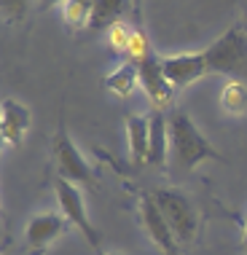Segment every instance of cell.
Wrapping results in <instances>:
<instances>
[{"label": "cell", "instance_id": "8", "mask_svg": "<svg viewBox=\"0 0 247 255\" xmlns=\"http://www.w3.org/2000/svg\"><path fill=\"white\" fill-rule=\"evenodd\" d=\"M67 223H70V220L62 215V212H43V215H35L30 223H27V229H24V237H27L30 250L35 255L49 250L62 234L67 231Z\"/></svg>", "mask_w": 247, "mask_h": 255}, {"label": "cell", "instance_id": "10", "mask_svg": "<svg viewBox=\"0 0 247 255\" xmlns=\"http://www.w3.org/2000/svg\"><path fill=\"white\" fill-rule=\"evenodd\" d=\"M164 73H167L169 84L175 89L177 86H188L194 81L204 78L210 73L207 67V57L204 51H191V54H177V57H167L164 59Z\"/></svg>", "mask_w": 247, "mask_h": 255}, {"label": "cell", "instance_id": "24", "mask_svg": "<svg viewBox=\"0 0 247 255\" xmlns=\"http://www.w3.org/2000/svg\"><path fill=\"white\" fill-rule=\"evenodd\" d=\"M245 30H247V19H245Z\"/></svg>", "mask_w": 247, "mask_h": 255}, {"label": "cell", "instance_id": "21", "mask_svg": "<svg viewBox=\"0 0 247 255\" xmlns=\"http://www.w3.org/2000/svg\"><path fill=\"white\" fill-rule=\"evenodd\" d=\"M132 5H134V11L140 13V8H142V0H132Z\"/></svg>", "mask_w": 247, "mask_h": 255}, {"label": "cell", "instance_id": "6", "mask_svg": "<svg viewBox=\"0 0 247 255\" xmlns=\"http://www.w3.org/2000/svg\"><path fill=\"white\" fill-rule=\"evenodd\" d=\"M140 220H142L145 234L150 237V242L159 247L164 255H180V242H177L175 231L169 229L167 218H164V212L159 210V204L153 202L150 194L140 199Z\"/></svg>", "mask_w": 247, "mask_h": 255}, {"label": "cell", "instance_id": "1", "mask_svg": "<svg viewBox=\"0 0 247 255\" xmlns=\"http://www.w3.org/2000/svg\"><path fill=\"white\" fill-rule=\"evenodd\" d=\"M167 124H169V150L175 156V164L185 172H191L196 164H202L204 158H221L212 142L199 132V127L194 124L185 110H172L167 116Z\"/></svg>", "mask_w": 247, "mask_h": 255}, {"label": "cell", "instance_id": "2", "mask_svg": "<svg viewBox=\"0 0 247 255\" xmlns=\"http://www.w3.org/2000/svg\"><path fill=\"white\" fill-rule=\"evenodd\" d=\"M210 73H247V32L226 30L212 46L204 49Z\"/></svg>", "mask_w": 247, "mask_h": 255}, {"label": "cell", "instance_id": "15", "mask_svg": "<svg viewBox=\"0 0 247 255\" xmlns=\"http://www.w3.org/2000/svg\"><path fill=\"white\" fill-rule=\"evenodd\" d=\"M94 11V0H65L62 3V16L70 27H89Z\"/></svg>", "mask_w": 247, "mask_h": 255}, {"label": "cell", "instance_id": "4", "mask_svg": "<svg viewBox=\"0 0 247 255\" xmlns=\"http://www.w3.org/2000/svg\"><path fill=\"white\" fill-rule=\"evenodd\" d=\"M54 191H57V199H59V210H62V215L70 220L75 229H78V234H84L86 242L100 253L102 237H100L97 226L92 223V218H89V212H86V202H84V194L78 191V185L70 183V180H62V177H57V183H54Z\"/></svg>", "mask_w": 247, "mask_h": 255}, {"label": "cell", "instance_id": "9", "mask_svg": "<svg viewBox=\"0 0 247 255\" xmlns=\"http://www.w3.org/2000/svg\"><path fill=\"white\" fill-rule=\"evenodd\" d=\"M32 124V113L30 108L22 105L19 100H3L0 105V134H3V145L8 148H19L22 140L30 132Z\"/></svg>", "mask_w": 247, "mask_h": 255}, {"label": "cell", "instance_id": "13", "mask_svg": "<svg viewBox=\"0 0 247 255\" xmlns=\"http://www.w3.org/2000/svg\"><path fill=\"white\" fill-rule=\"evenodd\" d=\"M132 0H94V11H92V30H111L113 24L121 22L124 11L129 8Z\"/></svg>", "mask_w": 247, "mask_h": 255}, {"label": "cell", "instance_id": "12", "mask_svg": "<svg viewBox=\"0 0 247 255\" xmlns=\"http://www.w3.org/2000/svg\"><path fill=\"white\" fill-rule=\"evenodd\" d=\"M137 84H140V73H137V65L134 62H124V65H119L116 70L105 78V89L111 94H116V97L126 100L134 94Z\"/></svg>", "mask_w": 247, "mask_h": 255}, {"label": "cell", "instance_id": "3", "mask_svg": "<svg viewBox=\"0 0 247 255\" xmlns=\"http://www.w3.org/2000/svg\"><path fill=\"white\" fill-rule=\"evenodd\" d=\"M150 196H153V202L164 212V218H167L169 229L175 231L177 242L180 245L191 242L196 234V210L191 204V199L180 194L177 188H156Z\"/></svg>", "mask_w": 247, "mask_h": 255}, {"label": "cell", "instance_id": "22", "mask_svg": "<svg viewBox=\"0 0 247 255\" xmlns=\"http://www.w3.org/2000/svg\"><path fill=\"white\" fill-rule=\"evenodd\" d=\"M242 247H245V253H247V223H245V239H242Z\"/></svg>", "mask_w": 247, "mask_h": 255}, {"label": "cell", "instance_id": "23", "mask_svg": "<svg viewBox=\"0 0 247 255\" xmlns=\"http://www.w3.org/2000/svg\"><path fill=\"white\" fill-rule=\"evenodd\" d=\"M100 255H113V253H100Z\"/></svg>", "mask_w": 247, "mask_h": 255}, {"label": "cell", "instance_id": "18", "mask_svg": "<svg viewBox=\"0 0 247 255\" xmlns=\"http://www.w3.org/2000/svg\"><path fill=\"white\" fill-rule=\"evenodd\" d=\"M111 43H113V49H119V51H124L126 54V49H129V40H132V27L129 24H124V22H119V24H113L111 30Z\"/></svg>", "mask_w": 247, "mask_h": 255}, {"label": "cell", "instance_id": "17", "mask_svg": "<svg viewBox=\"0 0 247 255\" xmlns=\"http://www.w3.org/2000/svg\"><path fill=\"white\" fill-rule=\"evenodd\" d=\"M126 54L134 59V65L140 62L142 57H148L150 54V43H148V35L142 30H134L132 32V40H129V49H126Z\"/></svg>", "mask_w": 247, "mask_h": 255}, {"label": "cell", "instance_id": "5", "mask_svg": "<svg viewBox=\"0 0 247 255\" xmlns=\"http://www.w3.org/2000/svg\"><path fill=\"white\" fill-rule=\"evenodd\" d=\"M54 164H57V177L62 180H70L75 185H94V172L84 153L75 148L67 129H59L54 134Z\"/></svg>", "mask_w": 247, "mask_h": 255}, {"label": "cell", "instance_id": "20", "mask_svg": "<svg viewBox=\"0 0 247 255\" xmlns=\"http://www.w3.org/2000/svg\"><path fill=\"white\" fill-rule=\"evenodd\" d=\"M59 3H65V0H40V8H54Z\"/></svg>", "mask_w": 247, "mask_h": 255}, {"label": "cell", "instance_id": "19", "mask_svg": "<svg viewBox=\"0 0 247 255\" xmlns=\"http://www.w3.org/2000/svg\"><path fill=\"white\" fill-rule=\"evenodd\" d=\"M0 3H3V13L8 22H22L30 8V0H0Z\"/></svg>", "mask_w": 247, "mask_h": 255}, {"label": "cell", "instance_id": "16", "mask_svg": "<svg viewBox=\"0 0 247 255\" xmlns=\"http://www.w3.org/2000/svg\"><path fill=\"white\" fill-rule=\"evenodd\" d=\"M221 105L223 110H229V113H245L247 110V86L239 84V81H231V84L223 86L221 92Z\"/></svg>", "mask_w": 247, "mask_h": 255}, {"label": "cell", "instance_id": "14", "mask_svg": "<svg viewBox=\"0 0 247 255\" xmlns=\"http://www.w3.org/2000/svg\"><path fill=\"white\" fill-rule=\"evenodd\" d=\"M169 150V124L161 110L150 113V158L148 164H161Z\"/></svg>", "mask_w": 247, "mask_h": 255}, {"label": "cell", "instance_id": "11", "mask_svg": "<svg viewBox=\"0 0 247 255\" xmlns=\"http://www.w3.org/2000/svg\"><path fill=\"white\" fill-rule=\"evenodd\" d=\"M126 140H129V156L132 164H148L150 158V116H126Z\"/></svg>", "mask_w": 247, "mask_h": 255}, {"label": "cell", "instance_id": "7", "mask_svg": "<svg viewBox=\"0 0 247 255\" xmlns=\"http://www.w3.org/2000/svg\"><path fill=\"white\" fill-rule=\"evenodd\" d=\"M137 73H140V86L145 89L148 100L156 105V110L169 105L175 86L169 84L167 73H164V59H159L153 51H150L148 57H142L140 62H137Z\"/></svg>", "mask_w": 247, "mask_h": 255}]
</instances>
